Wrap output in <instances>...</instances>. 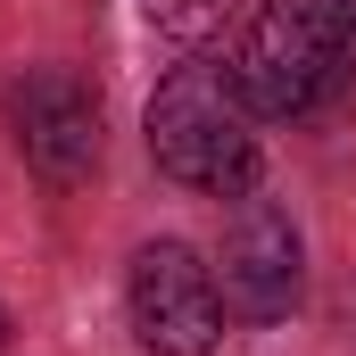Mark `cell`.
Segmentation results:
<instances>
[{"label":"cell","mask_w":356,"mask_h":356,"mask_svg":"<svg viewBox=\"0 0 356 356\" xmlns=\"http://www.w3.org/2000/svg\"><path fill=\"white\" fill-rule=\"evenodd\" d=\"M356 75V0H266L232 83L257 116H307Z\"/></svg>","instance_id":"1"},{"label":"cell","mask_w":356,"mask_h":356,"mask_svg":"<svg viewBox=\"0 0 356 356\" xmlns=\"http://www.w3.org/2000/svg\"><path fill=\"white\" fill-rule=\"evenodd\" d=\"M249 99L232 83V67H175L149 99V158L182 191H249L257 182V133H249Z\"/></svg>","instance_id":"2"},{"label":"cell","mask_w":356,"mask_h":356,"mask_svg":"<svg viewBox=\"0 0 356 356\" xmlns=\"http://www.w3.org/2000/svg\"><path fill=\"white\" fill-rule=\"evenodd\" d=\"M133 332L149 356H207L224 340V290L182 241H149L133 257Z\"/></svg>","instance_id":"3"},{"label":"cell","mask_w":356,"mask_h":356,"mask_svg":"<svg viewBox=\"0 0 356 356\" xmlns=\"http://www.w3.org/2000/svg\"><path fill=\"white\" fill-rule=\"evenodd\" d=\"M8 124H17L25 166L50 182V191H75L99 166V99L67 67H33L25 83L8 91Z\"/></svg>","instance_id":"4"},{"label":"cell","mask_w":356,"mask_h":356,"mask_svg":"<svg viewBox=\"0 0 356 356\" xmlns=\"http://www.w3.org/2000/svg\"><path fill=\"white\" fill-rule=\"evenodd\" d=\"M224 307L249 323H282L298 307V232L273 199H249L224 232Z\"/></svg>","instance_id":"5"},{"label":"cell","mask_w":356,"mask_h":356,"mask_svg":"<svg viewBox=\"0 0 356 356\" xmlns=\"http://www.w3.org/2000/svg\"><path fill=\"white\" fill-rule=\"evenodd\" d=\"M141 17H149L158 33H175V42H207V33L232 17V0H141Z\"/></svg>","instance_id":"6"},{"label":"cell","mask_w":356,"mask_h":356,"mask_svg":"<svg viewBox=\"0 0 356 356\" xmlns=\"http://www.w3.org/2000/svg\"><path fill=\"white\" fill-rule=\"evenodd\" d=\"M0 348H8V307H0Z\"/></svg>","instance_id":"7"}]
</instances>
